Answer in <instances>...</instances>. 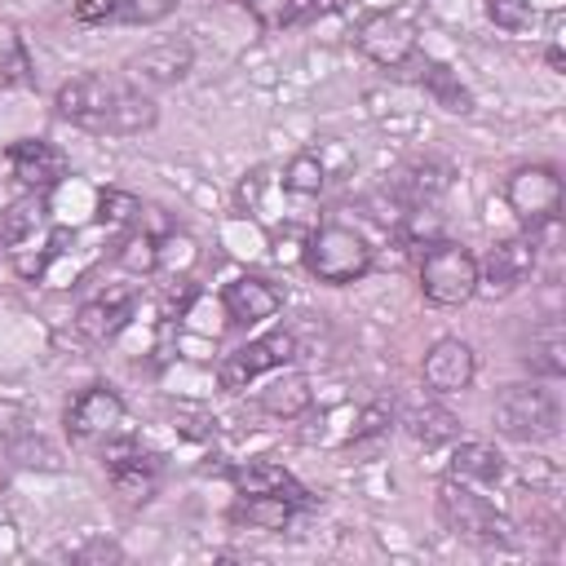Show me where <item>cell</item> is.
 <instances>
[{
	"label": "cell",
	"mask_w": 566,
	"mask_h": 566,
	"mask_svg": "<svg viewBox=\"0 0 566 566\" xmlns=\"http://www.w3.org/2000/svg\"><path fill=\"white\" fill-rule=\"evenodd\" d=\"M522 363L535 376H548V380H557L566 371V336H562V323L557 318H548L544 327L531 332V340L522 345Z\"/></svg>",
	"instance_id": "cell-19"
},
{
	"label": "cell",
	"mask_w": 566,
	"mask_h": 566,
	"mask_svg": "<svg viewBox=\"0 0 566 566\" xmlns=\"http://www.w3.org/2000/svg\"><path fill=\"white\" fill-rule=\"evenodd\" d=\"M190 62H195V49L186 40H159V44H146L142 53H133L124 71H128V80L137 88L150 93V88H168V84L186 80Z\"/></svg>",
	"instance_id": "cell-12"
},
{
	"label": "cell",
	"mask_w": 566,
	"mask_h": 566,
	"mask_svg": "<svg viewBox=\"0 0 566 566\" xmlns=\"http://www.w3.org/2000/svg\"><path fill=\"white\" fill-rule=\"evenodd\" d=\"M102 464L111 473V486L124 495V504H146L155 491H159V455L142 451L137 438H119L111 433L102 442Z\"/></svg>",
	"instance_id": "cell-6"
},
{
	"label": "cell",
	"mask_w": 566,
	"mask_h": 566,
	"mask_svg": "<svg viewBox=\"0 0 566 566\" xmlns=\"http://www.w3.org/2000/svg\"><path fill=\"white\" fill-rule=\"evenodd\" d=\"M420 88L442 106V111H451V115H469L473 111V93L460 84V75L447 66V62H433V57H424L420 62Z\"/></svg>",
	"instance_id": "cell-20"
},
{
	"label": "cell",
	"mask_w": 566,
	"mask_h": 566,
	"mask_svg": "<svg viewBox=\"0 0 566 566\" xmlns=\"http://www.w3.org/2000/svg\"><path fill=\"white\" fill-rule=\"evenodd\" d=\"M27 80V49L13 27L0 22V84H22Z\"/></svg>",
	"instance_id": "cell-30"
},
{
	"label": "cell",
	"mask_w": 566,
	"mask_h": 566,
	"mask_svg": "<svg viewBox=\"0 0 566 566\" xmlns=\"http://www.w3.org/2000/svg\"><path fill=\"white\" fill-rule=\"evenodd\" d=\"M256 407L265 416H279V420H296L305 407H310V380L301 371H283L274 376L261 394H256Z\"/></svg>",
	"instance_id": "cell-21"
},
{
	"label": "cell",
	"mask_w": 566,
	"mask_h": 566,
	"mask_svg": "<svg viewBox=\"0 0 566 566\" xmlns=\"http://www.w3.org/2000/svg\"><path fill=\"white\" fill-rule=\"evenodd\" d=\"M71 557H75V562H84V566H106V562H119V557H124V548H119L115 539H106V535H93V539H84Z\"/></svg>",
	"instance_id": "cell-33"
},
{
	"label": "cell",
	"mask_w": 566,
	"mask_h": 566,
	"mask_svg": "<svg viewBox=\"0 0 566 566\" xmlns=\"http://www.w3.org/2000/svg\"><path fill=\"white\" fill-rule=\"evenodd\" d=\"M40 221H44V199H40V190L27 195V199H18V203H9V208L0 212V252H18V248L35 234Z\"/></svg>",
	"instance_id": "cell-25"
},
{
	"label": "cell",
	"mask_w": 566,
	"mask_h": 566,
	"mask_svg": "<svg viewBox=\"0 0 566 566\" xmlns=\"http://www.w3.org/2000/svg\"><path fill=\"white\" fill-rule=\"evenodd\" d=\"M230 482L239 495H287L292 504H314L305 486H296V478L274 464V460H248V464H234L230 469Z\"/></svg>",
	"instance_id": "cell-16"
},
{
	"label": "cell",
	"mask_w": 566,
	"mask_h": 566,
	"mask_svg": "<svg viewBox=\"0 0 566 566\" xmlns=\"http://www.w3.org/2000/svg\"><path fill=\"white\" fill-rule=\"evenodd\" d=\"M57 115L97 137H133L155 124V102L128 75H75L53 97Z\"/></svg>",
	"instance_id": "cell-1"
},
{
	"label": "cell",
	"mask_w": 566,
	"mask_h": 566,
	"mask_svg": "<svg viewBox=\"0 0 566 566\" xmlns=\"http://www.w3.org/2000/svg\"><path fill=\"white\" fill-rule=\"evenodd\" d=\"M535 256H539V239H535V230H531V234L500 239V243L478 261V287H486L491 296H509V292H517V287L531 279Z\"/></svg>",
	"instance_id": "cell-9"
},
{
	"label": "cell",
	"mask_w": 566,
	"mask_h": 566,
	"mask_svg": "<svg viewBox=\"0 0 566 566\" xmlns=\"http://www.w3.org/2000/svg\"><path fill=\"white\" fill-rule=\"evenodd\" d=\"M124 424V398L106 385H88L71 407H66V433L75 442H106Z\"/></svg>",
	"instance_id": "cell-11"
},
{
	"label": "cell",
	"mask_w": 566,
	"mask_h": 566,
	"mask_svg": "<svg viewBox=\"0 0 566 566\" xmlns=\"http://www.w3.org/2000/svg\"><path fill=\"white\" fill-rule=\"evenodd\" d=\"M221 305H226L230 323L252 327V323L274 318V314H279V305H283V296H279V287H274L270 279H261V274H239V279H230V283H226Z\"/></svg>",
	"instance_id": "cell-15"
},
{
	"label": "cell",
	"mask_w": 566,
	"mask_h": 566,
	"mask_svg": "<svg viewBox=\"0 0 566 566\" xmlns=\"http://www.w3.org/2000/svg\"><path fill=\"white\" fill-rule=\"evenodd\" d=\"M31 420H27V407L18 402H0V442H9L13 433H22Z\"/></svg>",
	"instance_id": "cell-37"
},
{
	"label": "cell",
	"mask_w": 566,
	"mask_h": 566,
	"mask_svg": "<svg viewBox=\"0 0 566 566\" xmlns=\"http://www.w3.org/2000/svg\"><path fill=\"white\" fill-rule=\"evenodd\" d=\"M548 66L562 71V44H548Z\"/></svg>",
	"instance_id": "cell-39"
},
{
	"label": "cell",
	"mask_w": 566,
	"mask_h": 566,
	"mask_svg": "<svg viewBox=\"0 0 566 566\" xmlns=\"http://www.w3.org/2000/svg\"><path fill=\"white\" fill-rule=\"evenodd\" d=\"M292 354H296V336H292L287 327H274V332H265V336L239 345L234 354H226L221 367H217V380H221V389H243L248 380H256V376L283 367Z\"/></svg>",
	"instance_id": "cell-8"
},
{
	"label": "cell",
	"mask_w": 566,
	"mask_h": 566,
	"mask_svg": "<svg viewBox=\"0 0 566 566\" xmlns=\"http://www.w3.org/2000/svg\"><path fill=\"white\" fill-rule=\"evenodd\" d=\"M451 478H460V482H500L504 478V455L486 442H455Z\"/></svg>",
	"instance_id": "cell-23"
},
{
	"label": "cell",
	"mask_w": 566,
	"mask_h": 566,
	"mask_svg": "<svg viewBox=\"0 0 566 566\" xmlns=\"http://www.w3.org/2000/svg\"><path fill=\"white\" fill-rule=\"evenodd\" d=\"M486 13L500 31H526L535 22V9L531 0H486Z\"/></svg>",
	"instance_id": "cell-31"
},
{
	"label": "cell",
	"mask_w": 566,
	"mask_h": 566,
	"mask_svg": "<svg viewBox=\"0 0 566 566\" xmlns=\"http://www.w3.org/2000/svg\"><path fill=\"white\" fill-rule=\"evenodd\" d=\"M243 4H248V13H252L265 31H279V27L301 22L318 0H243Z\"/></svg>",
	"instance_id": "cell-28"
},
{
	"label": "cell",
	"mask_w": 566,
	"mask_h": 566,
	"mask_svg": "<svg viewBox=\"0 0 566 566\" xmlns=\"http://www.w3.org/2000/svg\"><path fill=\"white\" fill-rule=\"evenodd\" d=\"M9 168L27 190H53L66 177V155L44 137H22L9 146Z\"/></svg>",
	"instance_id": "cell-14"
},
{
	"label": "cell",
	"mask_w": 566,
	"mask_h": 566,
	"mask_svg": "<svg viewBox=\"0 0 566 566\" xmlns=\"http://www.w3.org/2000/svg\"><path fill=\"white\" fill-rule=\"evenodd\" d=\"M301 256H305V270L318 283H332V287L354 283V279H363L371 270V243L354 226H336V221L310 230Z\"/></svg>",
	"instance_id": "cell-3"
},
{
	"label": "cell",
	"mask_w": 566,
	"mask_h": 566,
	"mask_svg": "<svg viewBox=\"0 0 566 566\" xmlns=\"http://www.w3.org/2000/svg\"><path fill=\"white\" fill-rule=\"evenodd\" d=\"M111 18H119V0H80L75 4V22H84V27L111 22Z\"/></svg>",
	"instance_id": "cell-36"
},
{
	"label": "cell",
	"mask_w": 566,
	"mask_h": 566,
	"mask_svg": "<svg viewBox=\"0 0 566 566\" xmlns=\"http://www.w3.org/2000/svg\"><path fill=\"white\" fill-rule=\"evenodd\" d=\"M358 49L376 62V66H407L411 53H416V22L402 13V9H385V13H371L363 27H358Z\"/></svg>",
	"instance_id": "cell-10"
},
{
	"label": "cell",
	"mask_w": 566,
	"mask_h": 566,
	"mask_svg": "<svg viewBox=\"0 0 566 566\" xmlns=\"http://www.w3.org/2000/svg\"><path fill=\"white\" fill-rule=\"evenodd\" d=\"M133 310H137L133 292L115 287V292L88 301V305L75 314V327H80V336H88V340H115V336L133 323Z\"/></svg>",
	"instance_id": "cell-17"
},
{
	"label": "cell",
	"mask_w": 566,
	"mask_h": 566,
	"mask_svg": "<svg viewBox=\"0 0 566 566\" xmlns=\"http://www.w3.org/2000/svg\"><path fill=\"white\" fill-rule=\"evenodd\" d=\"M402 429H407L420 447H442V442H455L460 420H455L442 402H416V407H407Z\"/></svg>",
	"instance_id": "cell-22"
},
{
	"label": "cell",
	"mask_w": 566,
	"mask_h": 566,
	"mask_svg": "<svg viewBox=\"0 0 566 566\" xmlns=\"http://www.w3.org/2000/svg\"><path fill=\"white\" fill-rule=\"evenodd\" d=\"M119 265L133 270V274H150V270L159 265V234L133 226V234H128L124 248H119Z\"/></svg>",
	"instance_id": "cell-29"
},
{
	"label": "cell",
	"mask_w": 566,
	"mask_h": 566,
	"mask_svg": "<svg viewBox=\"0 0 566 566\" xmlns=\"http://www.w3.org/2000/svg\"><path fill=\"white\" fill-rule=\"evenodd\" d=\"M420 292L433 305H464L478 292V256L464 243L433 239L420 252Z\"/></svg>",
	"instance_id": "cell-4"
},
{
	"label": "cell",
	"mask_w": 566,
	"mask_h": 566,
	"mask_svg": "<svg viewBox=\"0 0 566 566\" xmlns=\"http://www.w3.org/2000/svg\"><path fill=\"white\" fill-rule=\"evenodd\" d=\"M447 164H438V159H416V164H407L398 177H394V190H398V199L407 203V208H424V203H433L442 190H447Z\"/></svg>",
	"instance_id": "cell-18"
},
{
	"label": "cell",
	"mask_w": 566,
	"mask_h": 566,
	"mask_svg": "<svg viewBox=\"0 0 566 566\" xmlns=\"http://www.w3.org/2000/svg\"><path fill=\"white\" fill-rule=\"evenodd\" d=\"M438 522L451 531V535H460V539H478V544H500V539H509V522L495 513V504L491 500H482L469 482H460V478H442L438 482Z\"/></svg>",
	"instance_id": "cell-5"
},
{
	"label": "cell",
	"mask_w": 566,
	"mask_h": 566,
	"mask_svg": "<svg viewBox=\"0 0 566 566\" xmlns=\"http://www.w3.org/2000/svg\"><path fill=\"white\" fill-rule=\"evenodd\" d=\"M495 429L513 442H548L562 433V398L548 385H504L495 394Z\"/></svg>",
	"instance_id": "cell-2"
},
{
	"label": "cell",
	"mask_w": 566,
	"mask_h": 566,
	"mask_svg": "<svg viewBox=\"0 0 566 566\" xmlns=\"http://www.w3.org/2000/svg\"><path fill=\"white\" fill-rule=\"evenodd\" d=\"M478 371V358H473V345L460 340V336H442L429 345L424 363H420V376L433 394H460Z\"/></svg>",
	"instance_id": "cell-13"
},
{
	"label": "cell",
	"mask_w": 566,
	"mask_h": 566,
	"mask_svg": "<svg viewBox=\"0 0 566 566\" xmlns=\"http://www.w3.org/2000/svg\"><path fill=\"white\" fill-rule=\"evenodd\" d=\"M504 199L517 212V221H526L531 230L553 226L557 212H562V177L548 164H522V168H513V177L504 186Z\"/></svg>",
	"instance_id": "cell-7"
},
{
	"label": "cell",
	"mask_w": 566,
	"mask_h": 566,
	"mask_svg": "<svg viewBox=\"0 0 566 566\" xmlns=\"http://www.w3.org/2000/svg\"><path fill=\"white\" fill-rule=\"evenodd\" d=\"M172 9H177V0H119V18L124 22H137V27L164 22Z\"/></svg>",
	"instance_id": "cell-32"
},
{
	"label": "cell",
	"mask_w": 566,
	"mask_h": 566,
	"mask_svg": "<svg viewBox=\"0 0 566 566\" xmlns=\"http://www.w3.org/2000/svg\"><path fill=\"white\" fill-rule=\"evenodd\" d=\"M385 424H389V407H385V402H371V407L358 411L354 438H376V433H385Z\"/></svg>",
	"instance_id": "cell-35"
},
{
	"label": "cell",
	"mask_w": 566,
	"mask_h": 566,
	"mask_svg": "<svg viewBox=\"0 0 566 566\" xmlns=\"http://www.w3.org/2000/svg\"><path fill=\"white\" fill-rule=\"evenodd\" d=\"M137 199L133 195H119V190H111V195H102V221L106 226H133L137 221Z\"/></svg>",
	"instance_id": "cell-34"
},
{
	"label": "cell",
	"mask_w": 566,
	"mask_h": 566,
	"mask_svg": "<svg viewBox=\"0 0 566 566\" xmlns=\"http://www.w3.org/2000/svg\"><path fill=\"white\" fill-rule=\"evenodd\" d=\"M292 513H296V504L287 495H239L230 517L248 522L252 531H283L292 522Z\"/></svg>",
	"instance_id": "cell-24"
},
{
	"label": "cell",
	"mask_w": 566,
	"mask_h": 566,
	"mask_svg": "<svg viewBox=\"0 0 566 566\" xmlns=\"http://www.w3.org/2000/svg\"><path fill=\"white\" fill-rule=\"evenodd\" d=\"M18 553V531L13 522H0V557H13Z\"/></svg>",
	"instance_id": "cell-38"
},
{
	"label": "cell",
	"mask_w": 566,
	"mask_h": 566,
	"mask_svg": "<svg viewBox=\"0 0 566 566\" xmlns=\"http://www.w3.org/2000/svg\"><path fill=\"white\" fill-rule=\"evenodd\" d=\"M4 455H9L18 469H44V473H57V469H62V451H57L44 433H35L31 424L4 442Z\"/></svg>",
	"instance_id": "cell-26"
},
{
	"label": "cell",
	"mask_w": 566,
	"mask_h": 566,
	"mask_svg": "<svg viewBox=\"0 0 566 566\" xmlns=\"http://www.w3.org/2000/svg\"><path fill=\"white\" fill-rule=\"evenodd\" d=\"M283 186H287L292 195H318V190L327 186V168H323V159H318L314 150L292 155L287 168H283Z\"/></svg>",
	"instance_id": "cell-27"
}]
</instances>
